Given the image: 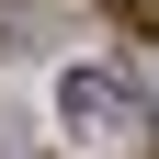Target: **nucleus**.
<instances>
[{
  "label": "nucleus",
  "mask_w": 159,
  "mask_h": 159,
  "mask_svg": "<svg viewBox=\"0 0 159 159\" xmlns=\"http://www.w3.org/2000/svg\"><path fill=\"white\" fill-rule=\"evenodd\" d=\"M57 114H68L80 136H102V148H148V102H136V80H114V68H68L57 80Z\"/></svg>",
  "instance_id": "f257e3e1"
},
{
  "label": "nucleus",
  "mask_w": 159,
  "mask_h": 159,
  "mask_svg": "<svg viewBox=\"0 0 159 159\" xmlns=\"http://www.w3.org/2000/svg\"><path fill=\"white\" fill-rule=\"evenodd\" d=\"M114 11H125V23H148V34H159V0H114Z\"/></svg>",
  "instance_id": "f03ea898"
}]
</instances>
